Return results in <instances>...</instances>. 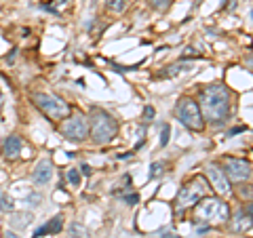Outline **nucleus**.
Instances as JSON below:
<instances>
[{
    "label": "nucleus",
    "mask_w": 253,
    "mask_h": 238,
    "mask_svg": "<svg viewBox=\"0 0 253 238\" xmlns=\"http://www.w3.org/2000/svg\"><path fill=\"white\" fill-rule=\"evenodd\" d=\"M239 196L241 198H253V186H241L239 188Z\"/></svg>",
    "instance_id": "obj_22"
},
{
    "label": "nucleus",
    "mask_w": 253,
    "mask_h": 238,
    "mask_svg": "<svg viewBox=\"0 0 253 238\" xmlns=\"http://www.w3.org/2000/svg\"><path fill=\"white\" fill-rule=\"evenodd\" d=\"M253 226V221L245 215L243 213V209L239 211V213H234V217H232V221H230V230L232 232H247V230Z\"/></svg>",
    "instance_id": "obj_13"
},
{
    "label": "nucleus",
    "mask_w": 253,
    "mask_h": 238,
    "mask_svg": "<svg viewBox=\"0 0 253 238\" xmlns=\"http://www.w3.org/2000/svg\"><path fill=\"white\" fill-rule=\"evenodd\" d=\"M118 133V122L104 110H91V124H89V135L97 146L110 144Z\"/></svg>",
    "instance_id": "obj_2"
},
{
    "label": "nucleus",
    "mask_w": 253,
    "mask_h": 238,
    "mask_svg": "<svg viewBox=\"0 0 253 238\" xmlns=\"http://www.w3.org/2000/svg\"><path fill=\"white\" fill-rule=\"evenodd\" d=\"M32 179H34V184H38V186H46L53 179V162L49 160V158H44V160H41L34 166Z\"/></svg>",
    "instance_id": "obj_10"
},
{
    "label": "nucleus",
    "mask_w": 253,
    "mask_h": 238,
    "mask_svg": "<svg viewBox=\"0 0 253 238\" xmlns=\"http://www.w3.org/2000/svg\"><path fill=\"white\" fill-rule=\"evenodd\" d=\"M0 211H2V213L13 211V200L6 194H0Z\"/></svg>",
    "instance_id": "obj_17"
},
{
    "label": "nucleus",
    "mask_w": 253,
    "mask_h": 238,
    "mask_svg": "<svg viewBox=\"0 0 253 238\" xmlns=\"http://www.w3.org/2000/svg\"><path fill=\"white\" fill-rule=\"evenodd\" d=\"M199 108L203 112V118L213 126H221L230 118V91L224 84H209L201 91Z\"/></svg>",
    "instance_id": "obj_1"
},
{
    "label": "nucleus",
    "mask_w": 253,
    "mask_h": 238,
    "mask_svg": "<svg viewBox=\"0 0 253 238\" xmlns=\"http://www.w3.org/2000/svg\"><path fill=\"white\" fill-rule=\"evenodd\" d=\"M177 118L181 120V124L188 126L192 131H203L205 129V118H203V112L199 104L192 99V97H181L177 101Z\"/></svg>",
    "instance_id": "obj_5"
},
{
    "label": "nucleus",
    "mask_w": 253,
    "mask_h": 238,
    "mask_svg": "<svg viewBox=\"0 0 253 238\" xmlns=\"http://www.w3.org/2000/svg\"><path fill=\"white\" fill-rule=\"evenodd\" d=\"M4 238H19V236L15 234V232H6V234H4Z\"/></svg>",
    "instance_id": "obj_28"
},
{
    "label": "nucleus",
    "mask_w": 253,
    "mask_h": 238,
    "mask_svg": "<svg viewBox=\"0 0 253 238\" xmlns=\"http://www.w3.org/2000/svg\"><path fill=\"white\" fill-rule=\"evenodd\" d=\"M224 175L232 181H245L251 177V164L247 160H243V158H226Z\"/></svg>",
    "instance_id": "obj_8"
},
{
    "label": "nucleus",
    "mask_w": 253,
    "mask_h": 238,
    "mask_svg": "<svg viewBox=\"0 0 253 238\" xmlns=\"http://www.w3.org/2000/svg\"><path fill=\"white\" fill-rule=\"evenodd\" d=\"M243 213H245V215H247L251 221H253V202H249V204H245V207H243Z\"/></svg>",
    "instance_id": "obj_23"
},
{
    "label": "nucleus",
    "mask_w": 253,
    "mask_h": 238,
    "mask_svg": "<svg viewBox=\"0 0 253 238\" xmlns=\"http://www.w3.org/2000/svg\"><path fill=\"white\" fill-rule=\"evenodd\" d=\"M125 202L126 204H137L139 202V196L137 194H129V196H125Z\"/></svg>",
    "instance_id": "obj_24"
},
{
    "label": "nucleus",
    "mask_w": 253,
    "mask_h": 238,
    "mask_svg": "<svg viewBox=\"0 0 253 238\" xmlns=\"http://www.w3.org/2000/svg\"><path fill=\"white\" fill-rule=\"evenodd\" d=\"M196 217L207 224H221L230 217V209L219 198H203L196 202Z\"/></svg>",
    "instance_id": "obj_4"
},
{
    "label": "nucleus",
    "mask_w": 253,
    "mask_h": 238,
    "mask_svg": "<svg viewBox=\"0 0 253 238\" xmlns=\"http://www.w3.org/2000/svg\"><path fill=\"white\" fill-rule=\"evenodd\" d=\"M207 177L211 181V186L217 190V194H228L230 192V184H228V177L224 175V171H219L215 164L207 166Z\"/></svg>",
    "instance_id": "obj_9"
},
{
    "label": "nucleus",
    "mask_w": 253,
    "mask_h": 238,
    "mask_svg": "<svg viewBox=\"0 0 253 238\" xmlns=\"http://www.w3.org/2000/svg\"><path fill=\"white\" fill-rule=\"evenodd\" d=\"M169 135H171V126L169 124H163V137H161V148H165L169 144Z\"/></svg>",
    "instance_id": "obj_21"
},
{
    "label": "nucleus",
    "mask_w": 253,
    "mask_h": 238,
    "mask_svg": "<svg viewBox=\"0 0 253 238\" xmlns=\"http://www.w3.org/2000/svg\"><path fill=\"white\" fill-rule=\"evenodd\" d=\"M171 2H173V0H152V6L156 11H165L167 6H171Z\"/></svg>",
    "instance_id": "obj_20"
},
{
    "label": "nucleus",
    "mask_w": 253,
    "mask_h": 238,
    "mask_svg": "<svg viewBox=\"0 0 253 238\" xmlns=\"http://www.w3.org/2000/svg\"><path fill=\"white\" fill-rule=\"evenodd\" d=\"M61 228H63V217L61 215H55V217H51L49 221H46L44 226L38 228L32 238H41V236H46V234H59Z\"/></svg>",
    "instance_id": "obj_11"
},
{
    "label": "nucleus",
    "mask_w": 253,
    "mask_h": 238,
    "mask_svg": "<svg viewBox=\"0 0 253 238\" xmlns=\"http://www.w3.org/2000/svg\"><path fill=\"white\" fill-rule=\"evenodd\" d=\"M207 184H205L203 177H194L192 181H188V184L179 190L177 194V207L179 209H186V207H192L199 200H203L205 194H207Z\"/></svg>",
    "instance_id": "obj_6"
},
{
    "label": "nucleus",
    "mask_w": 253,
    "mask_h": 238,
    "mask_svg": "<svg viewBox=\"0 0 253 238\" xmlns=\"http://www.w3.org/2000/svg\"><path fill=\"white\" fill-rule=\"evenodd\" d=\"M144 116L148 118V120H150V118H154V108L152 106H146L144 108Z\"/></svg>",
    "instance_id": "obj_25"
},
{
    "label": "nucleus",
    "mask_w": 253,
    "mask_h": 238,
    "mask_svg": "<svg viewBox=\"0 0 253 238\" xmlns=\"http://www.w3.org/2000/svg\"><path fill=\"white\" fill-rule=\"evenodd\" d=\"M241 131H245L243 126H236V129H232V131H230V135H236V133H241Z\"/></svg>",
    "instance_id": "obj_27"
},
{
    "label": "nucleus",
    "mask_w": 253,
    "mask_h": 238,
    "mask_svg": "<svg viewBox=\"0 0 253 238\" xmlns=\"http://www.w3.org/2000/svg\"><path fill=\"white\" fill-rule=\"evenodd\" d=\"M32 101H34V106L41 110L46 118H51V120H55V122L66 120V118L70 116V106L61 97H57V95L34 93L32 95Z\"/></svg>",
    "instance_id": "obj_3"
},
{
    "label": "nucleus",
    "mask_w": 253,
    "mask_h": 238,
    "mask_svg": "<svg viewBox=\"0 0 253 238\" xmlns=\"http://www.w3.org/2000/svg\"><path fill=\"white\" fill-rule=\"evenodd\" d=\"M61 133L63 137L70 139V141H84L89 137V122L83 114H74V116H68L66 120L61 122Z\"/></svg>",
    "instance_id": "obj_7"
},
{
    "label": "nucleus",
    "mask_w": 253,
    "mask_h": 238,
    "mask_svg": "<svg viewBox=\"0 0 253 238\" xmlns=\"http://www.w3.org/2000/svg\"><path fill=\"white\" fill-rule=\"evenodd\" d=\"M190 68H192L190 63H175V66H169L167 68L165 76H173V74H177V72H186V70H190Z\"/></svg>",
    "instance_id": "obj_16"
},
{
    "label": "nucleus",
    "mask_w": 253,
    "mask_h": 238,
    "mask_svg": "<svg viewBox=\"0 0 253 238\" xmlns=\"http://www.w3.org/2000/svg\"><path fill=\"white\" fill-rule=\"evenodd\" d=\"M68 181L72 186H78V184H81V173H78L76 169H70L68 171Z\"/></svg>",
    "instance_id": "obj_19"
},
{
    "label": "nucleus",
    "mask_w": 253,
    "mask_h": 238,
    "mask_svg": "<svg viewBox=\"0 0 253 238\" xmlns=\"http://www.w3.org/2000/svg\"><path fill=\"white\" fill-rule=\"evenodd\" d=\"M81 171L84 173V175H91V173H93V171H91V166H89V164H83V166H81Z\"/></svg>",
    "instance_id": "obj_26"
},
{
    "label": "nucleus",
    "mask_w": 253,
    "mask_h": 238,
    "mask_svg": "<svg viewBox=\"0 0 253 238\" xmlns=\"http://www.w3.org/2000/svg\"><path fill=\"white\" fill-rule=\"evenodd\" d=\"M70 234H72V238H89V234H86V230L83 224H78V221H74L72 226H70Z\"/></svg>",
    "instance_id": "obj_15"
},
{
    "label": "nucleus",
    "mask_w": 253,
    "mask_h": 238,
    "mask_svg": "<svg viewBox=\"0 0 253 238\" xmlns=\"http://www.w3.org/2000/svg\"><path fill=\"white\" fill-rule=\"evenodd\" d=\"M163 171H165V164L163 162H152L150 164V177H161L163 175Z\"/></svg>",
    "instance_id": "obj_18"
},
{
    "label": "nucleus",
    "mask_w": 253,
    "mask_h": 238,
    "mask_svg": "<svg viewBox=\"0 0 253 238\" xmlns=\"http://www.w3.org/2000/svg\"><path fill=\"white\" fill-rule=\"evenodd\" d=\"M2 154L6 158H17L21 154V139L17 135H9V137H4L2 141Z\"/></svg>",
    "instance_id": "obj_12"
},
{
    "label": "nucleus",
    "mask_w": 253,
    "mask_h": 238,
    "mask_svg": "<svg viewBox=\"0 0 253 238\" xmlns=\"http://www.w3.org/2000/svg\"><path fill=\"white\" fill-rule=\"evenodd\" d=\"M126 0H106V6L110 11H114V13H123L126 9Z\"/></svg>",
    "instance_id": "obj_14"
}]
</instances>
